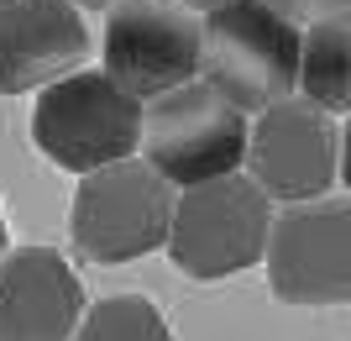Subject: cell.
<instances>
[{
  "instance_id": "cell-1",
  "label": "cell",
  "mask_w": 351,
  "mask_h": 341,
  "mask_svg": "<svg viewBox=\"0 0 351 341\" xmlns=\"http://www.w3.org/2000/svg\"><path fill=\"white\" fill-rule=\"evenodd\" d=\"M199 27V79L220 89L236 110H267L299 89L304 32L267 0H226L205 11Z\"/></svg>"
},
{
  "instance_id": "cell-2",
  "label": "cell",
  "mask_w": 351,
  "mask_h": 341,
  "mask_svg": "<svg viewBox=\"0 0 351 341\" xmlns=\"http://www.w3.org/2000/svg\"><path fill=\"white\" fill-rule=\"evenodd\" d=\"M147 105L132 89H121L105 69H73L43 84V100L32 110V142L47 163L89 174V168L121 163L142 148Z\"/></svg>"
},
{
  "instance_id": "cell-3",
  "label": "cell",
  "mask_w": 351,
  "mask_h": 341,
  "mask_svg": "<svg viewBox=\"0 0 351 341\" xmlns=\"http://www.w3.org/2000/svg\"><path fill=\"white\" fill-rule=\"evenodd\" d=\"M267 231H273V205L247 174H220L173 200V226H168V257L189 279H231L241 268L263 263Z\"/></svg>"
},
{
  "instance_id": "cell-4",
  "label": "cell",
  "mask_w": 351,
  "mask_h": 341,
  "mask_svg": "<svg viewBox=\"0 0 351 341\" xmlns=\"http://www.w3.org/2000/svg\"><path fill=\"white\" fill-rule=\"evenodd\" d=\"M173 184L136 152L121 163L89 168L69 215L73 247L89 263H132L158 252L173 226Z\"/></svg>"
},
{
  "instance_id": "cell-5",
  "label": "cell",
  "mask_w": 351,
  "mask_h": 341,
  "mask_svg": "<svg viewBox=\"0 0 351 341\" xmlns=\"http://www.w3.org/2000/svg\"><path fill=\"white\" fill-rule=\"evenodd\" d=\"M247 110H236L205 79H189L147 100L142 152L173 189H189L247 163Z\"/></svg>"
},
{
  "instance_id": "cell-6",
  "label": "cell",
  "mask_w": 351,
  "mask_h": 341,
  "mask_svg": "<svg viewBox=\"0 0 351 341\" xmlns=\"http://www.w3.org/2000/svg\"><path fill=\"white\" fill-rule=\"evenodd\" d=\"M267 283L283 305H351V200H299L267 231Z\"/></svg>"
},
{
  "instance_id": "cell-7",
  "label": "cell",
  "mask_w": 351,
  "mask_h": 341,
  "mask_svg": "<svg viewBox=\"0 0 351 341\" xmlns=\"http://www.w3.org/2000/svg\"><path fill=\"white\" fill-rule=\"evenodd\" d=\"M199 11L178 0H116L105 16V74L136 100L199 79Z\"/></svg>"
},
{
  "instance_id": "cell-8",
  "label": "cell",
  "mask_w": 351,
  "mask_h": 341,
  "mask_svg": "<svg viewBox=\"0 0 351 341\" xmlns=\"http://www.w3.org/2000/svg\"><path fill=\"white\" fill-rule=\"evenodd\" d=\"M341 174V126L315 100H278L247 132V178L267 200H320Z\"/></svg>"
},
{
  "instance_id": "cell-9",
  "label": "cell",
  "mask_w": 351,
  "mask_h": 341,
  "mask_svg": "<svg viewBox=\"0 0 351 341\" xmlns=\"http://www.w3.org/2000/svg\"><path fill=\"white\" fill-rule=\"evenodd\" d=\"M89 58V27L73 0H0V95H27Z\"/></svg>"
},
{
  "instance_id": "cell-10",
  "label": "cell",
  "mask_w": 351,
  "mask_h": 341,
  "mask_svg": "<svg viewBox=\"0 0 351 341\" xmlns=\"http://www.w3.org/2000/svg\"><path fill=\"white\" fill-rule=\"evenodd\" d=\"M84 315V283L53 247L0 257V341H69Z\"/></svg>"
},
{
  "instance_id": "cell-11",
  "label": "cell",
  "mask_w": 351,
  "mask_h": 341,
  "mask_svg": "<svg viewBox=\"0 0 351 341\" xmlns=\"http://www.w3.org/2000/svg\"><path fill=\"white\" fill-rule=\"evenodd\" d=\"M299 89L325 110H351V5L309 21L299 47Z\"/></svg>"
},
{
  "instance_id": "cell-12",
  "label": "cell",
  "mask_w": 351,
  "mask_h": 341,
  "mask_svg": "<svg viewBox=\"0 0 351 341\" xmlns=\"http://www.w3.org/2000/svg\"><path fill=\"white\" fill-rule=\"evenodd\" d=\"M69 341H173L168 320L158 315V305L142 294H110L100 305H89L79 315Z\"/></svg>"
},
{
  "instance_id": "cell-13",
  "label": "cell",
  "mask_w": 351,
  "mask_h": 341,
  "mask_svg": "<svg viewBox=\"0 0 351 341\" xmlns=\"http://www.w3.org/2000/svg\"><path fill=\"white\" fill-rule=\"evenodd\" d=\"M267 5H273V11H283L289 21H320V16L351 5V0H267Z\"/></svg>"
},
{
  "instance_id": "cell-14",
  "label": "cell",
  "mask_w": 351,
  "mask_h": 341,
  "mask_svg": "<svg viewBox=\"0 0 351 341\" xmlns=\"http://www.w3.org/2000/svg\"><path fill=\"white\" fill-rule=\"evenodd\" d=\"M341 178L351 189V110H346V126H341Z\"/></svg>"
},
{
  "instance_id": "cell-15",
  "label": "cell",
  "mask_w": 351,
  "mask_h": 341,
  "mask_svg": "<svg viewBox=\"0 0 351 341\" xmlns=\"http://www.w3.org/2000/svg\"><path fill=\"white\" fill-rule=\"evenodd\" d=\"M178 5H189V11L205 16V11H215V5H226V0H178Z\"/></svg>"
},
{
  "instance_id": "cell-16",
  "label": "cell",
  "mask_w": 351,
  "mask_h": 341,
  "mask_svg": "<svg viewBox=\"0 0 351 341\" xmlns=\"http://www.w3.org/2000/svg\"><path fill=\"white\" fill-rule=\"evenodd\" d=\"M73 5H79V11H110L116 0H73Z\"/></svg>"
},
{
  "instance_id": "cell-17",
  "label": "cell",
  "mask_w": 351,
  "mask_h": 341,
  "mask_svg": "<svg viewBox=\"0 0 351 341\" xmlns=\"http://www.w3.org/2000/svg\"><path fill=\"white\" fill-rule=\"evenodd\" d=\"M0 257H5V221H0Z\"/></svg>"
}]
</instances>
